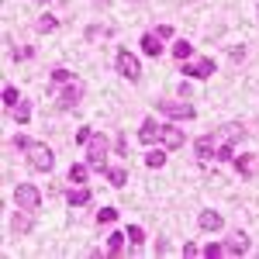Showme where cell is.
I'll use <instances>...</instances> for the list:
<instances>
[{
    "label": "cell",
    "mask_w": 259,
    "mask_h": 259,
    "mask_svg": "<svg viewBox=\"0 0 259 259\" xmlns=\"http://www.w3.org/2000/svg\"><path fill=\"white\" fill-rule=\"evenodd\" d=\"M24 152H28V166H31V169H38V173H52V166H56V152H52L45 142H28Z\"/></svg>",
    "instance_id": "cell-1"
},
{
    "label": "cell",
    "mask_w": 259,
    "mask_h": 259,
    "mask_svg": "<svg viewBox=\"0 0 259 259\" xmlns=\"http://www.w3.org/2000/svg\"><path fill=\"white\" fill-rule=\"evenodd\" d=\"M107 152H111V142L104 139L100 132H94V139L87 142V162H90V169L107 173Z\"/></svg>",
    "instance_id": "cell-2"
},
{
    "label": "cell",
    "mask_w": 259,
    "mask_h": 259,
    "mask_svg": "<svg viewBox=\"0 0 259 259\" xmlns=\"http://www.w3.org/2000/svg\"><path fill=\"white\" fill-rule=\"evenodd\" d=\"M156 107H159L166 118H177V121L197 118V107L190 104V97H187V100H156Z\"/></svg>",
    "instance_id": "cell-3"
},
{
    "label": "cell",
    "mask_w": 259,
    "mask_h": 259,
    "mask_svg": "<svg viewBox=\"0 0 259 259\" xmlns=\"http://www.w3.org/2000/svg\"><path fill=\"white\" fill-rule=\"evenodd\" d=\"M14 200H18L21 211H38L41 194H38V187H35V183H18V190H14Z\"/></svg>",
    "instance_id": "cell-4"
},
{
    "label": "cell",
    "mask_w": 259,
    "mask_h": 259,
    "mask_svg": "<svg viewBox=\"0 0 259 259\" xmlns=\"http://www.w3.org/2000/svg\"><path fill=\"white\" fill-rule=\"evenodd\" d=\"M183 73L190 80H207L214 73V59L211 56H204V59H183Z\"/></svg>",
    "instance_id": "cell-5"
},
{
    "label": "cell",
    "mask_w": 259,
    "mask_h": 259,
    "mask_svg": "<svg viewBox=\"0 0 259 259\" xmlns=\"http://www.w3.org/2000/svg\"><path fill=\"white\" fill-rule=\"evenodd\" d=\"M114 66H118V73H121V76H124V80H132V83H135V80L142 76V66H139V59H135V56H132L128 49H121V52H118Z\"/></svg>",
    "instance_id": "cell-6"
},
{
    "label": "cell",
    "mask_w": 259,
    "mask_h": 259,
    "mask_svg": "<svg viewBox=\"0 0 259 259\" xmlns=\"http://www.w3.org/2000/svg\"><path fill=\"white\" fill-rule=\"evenodd\" d=\"M194 152H197V159H214V152H218V132L200 135V139L194 142Z\"/></svg>",
    "instance_id": "cell-7"
},
{
    "label": "cell",
    "mask_w": 259,
    "mask_h": 259,
    "mask_svg": "<svg viewBox=\"0 0 259 259\" xmlns=\"http://www.w3.org/2000/svg\"><path fill=\"white\" fill-rule=\"evenodd\" d=\"M162 35L159 31H145V35H142V52H145V56H152V59H159L162 56Z\"/></svg>",
    "instance_id": "cell-8"
},
{
    "label": "cell",
    "mask_w": 259,
    "mask_h": 259,
    "mask_svg": "<svg viewBox=\"0 0 259 259\" xmlns=\"http://www.w3.org/2000/svg\"><path fill=\"white\" fill-rule=\"evenodd\" d=\"M245 252H249V235L245 232H235L225 242V256H245Z\"/></svg>",
    "instance_id": "cell-9"
},
{
    "label": "cell",
    "mask_w": 259,
    "mask_h": 259,
    "mask_svg": "<svg viewBox=\"0 0 259 259\" xmlns=\"http://www.w3.org/2000/svg\"><path fill=\"white\" fill-rule=\"evenodd\" d=\"M159 142L166 145V149H180V145L187 142V135H183L180 128H173V124H162V132H159Z\"/></svg>",
    "instance_id": "cell-10"
},
{
    "label": "cell",
    "mask_w": 259,
    "mask_h": 259,
    "mask_svg": "<svg viewBox=\"0 0 259 259\" xmlns=\"http://www.w3.org/2000/svg\"><path fill=\"white\" fill-rule=\"evenodd\" d=\"M80 97H83V90L76 87V83H69V87L59 94V111H73V107L80 104Z\"/></svg>",
    "instance_id": "cell-11"
},
{
    "label": "cell",
    "mask_w": 259,
    "mask_h": 259,
    "mask_svg": "<svg viewBox=\"0 0 259 259\" xmlns=\"http://www.w3.org/2000/svg\"><path fill=\"white\" fill-rule=\"evenodd\" d=\"M159 132H162V124H156L152 118H145V121H142V128H139V142L152 145V142H159Z\"/></svg>",
    "instance_id": "cell-12"
},
{
    "label": "cell",
    "mask_w": 259,
    "mask_h": 259,
    "mask_svg": "<svg viewBox=\"0 0 259 259\" xmlns=\"http://www.w3.org/2000/svg\"><path fill=\"white\" fill-rule=\"evenodd\" d=\"M197 225L204 228V232H221L225 218H221L218 211H200V214H197Z\"/></svg>",
    "instance_id": "cell-13"
},
{
    "label": "cell",
    "mask_w": 259,
    "mask_h": 259,
    "mask_svg": "<svg viewBox=\"0 0 259 259\" xmlns=\"http://www.w3.org/2000/svg\"><path fill=\"white\" fill-rule=\"evenodd\" d=\"M66 204H69V207H83V204H90V190L73 183V187L66 190Z\"/></svg>",
    "instance_id": "cell-14"
},
{
    "label": "cell",
    "mask_w": 259,
    "mask_h": 259,
    "mask_svg": "<svg viewBox=\"0 0 259 259\" xmlns=\"http://www.w3.org/2000/svg\"><path fill=\"white\" fill-rule=\"evenodd\" d=\"M242 135H245V128H242L239 121H232V124L218 128V142H232V145H235V142H239Z\"/></svg>",
    "instance_id": "cell-15"
},
{
    "label": "cell",
    "mask_w": 259,
    "mask_h": 259,
    "mask_svg": "<svg viewBox=\"0 0 259 259\" xmlns=\"http://www.w3.org/2000/svg\"><path fill=\"white\" fill-rule=\"evenodd\" d=\"M11 118L18 121V124H28V121H31V104H28V100L21 97L18 104H14V107H11Z\"/></svg>",
    "instance_id": "cell-16"
},
{
    "label": "cell",
    "mask_w": 259,
    "mask_h": 259,
    "mask_svg": "<svg viewBox=\"0 0 259 259\" xmlns=\"http://www.w3.org/2000/svg\"><path fill=\"white\" fill-rule=\"evenodd\" d=\"M87 177H90V162H87V166H83V162H73V166H69V183L83 187V183H87Z\"/></svg>",
    "instance_id": "cell-17"
},
{
    "label": "cell",
    "mask_w": 259,
    "mask_h": 259,
    "mask_svg": "<svg viewBox=\"0 0 259 259\" xmlns=\"http://www.w3.org/2000/svg\"><path fill=\"white\" fill-rule=\"evenodd\" d=\"M124 242H128V232H111V235H107V252H111V256H121Z\"/></svg>",
    "instance_id": "cell-18"
},
{
    "label": "cell",
    "mask_w": 259,
    "mask_h": 259,
    "mask_svg": "<svg viewBox=\"0 0 259 259\" xmlns=\"http://www.w3.org/2000/svg\"><path fill=\"white\" fill-rule=\"evenodd\" d=\"M145 166H149V169H159V166H166V152H162V149L145 152Z\"/></svg>",
    "instance_id": "cell-19"
},
{
    "label": "cell",
    "mask_w": 259,
    "mask_h": 259,
    "mask_svg": "<svg viewBox=\"0 0 259 259\" xmlns=\"http://www.w3.org/2000/svg\"><path fill=\"white\" fill-rule=\"evenodd\" d=\"M173 56H177L180 62H183V59H194V45H190L187 38H183V41H177V45H173Z\"/></svg>",
    "instance_id": "cell-20"
},
{
    "label": "cell",
    "mask_w": 259,
    "mask_h": 259,
    "mask_svg": "<svg viewBox=\"0 0 259 259\" xmlns=\"http://www.w3.org/2000/svg\"><path fill=\"white\" fill-rule=\"evenodd\" d=\"M107 180H111V187H124V183H128V173H124L121 166H111V169H107Z\"/></svg>",
    "instance_id": "cell-21"
},
{
    "label": "cell",
    "mask_w": 259,
    "mask_h": 259,
    "mask_svg": "<svg viewBox=\"0 0 259 259\" xmlns=\"http://www.w3.org/2000/svg\"><path fill=\"white\" fill-rule=\"evenodd\" d=\"M35 28H38L41 35H49V31H56V28H59V18H52V14H45V18H38V24H35Z\"/></svg>",
    "instance_id": "cell-22"
},
{
    "label": "cell",
    "mask_w": 259,
    "mask_h": 259,
    "mask_svg": "<svg viewBox=\"0 0 259 259\" xmlns=\"http://www.w3.org/2000/svg\"><path fill=\"white\" fill-rule=\"evenodd\" d=\"M235 169H239L242 177H252V156H235Z\"/></svg>",
    "instance_id": "cell-23"
},
{
    "label": "cell",
    "mask_w": 259,
    "mask_h": 259,
    "mask_svg": "<svg viewBox=\"0 0 259 259\" xmlns=\"http://www.w3.org/2000/svg\"><path fill=\"white\" fill-rule=\"evenodd\" d=\"M128 242H132V249H139L142 242H145V232H142V225H128Z\"/></svg>",
    "instance_id": "cell-24"
},
{
    "label": "cell",
    "mask_w": 259,
    "mask_h": 259,
    "mask_svg": "<svg viewBox=\"0 0 259 259\" xmlns=\"http://www.w3.org/2000/svg\"><path fill=\"white\" fill-rule=\"evenodd\" d=\"M18 100H21L18 87H11V83H7V87H4V107H7V111H11V107H14V104H18Z\"/></svg>",
    "instance_id": "cell-25"
},
{
    "label": "cell",
    "mask_w": 259,
    "mask_h": 259,
    "mask_svg": "<svg viewBox=\"0 0 259 259\" xmlns=\"http://www.w3.org/2000/svg\"><path fill=\"white\" fill-rule=\"evenodd\" d=\"M200 252H204L207 259H218V256H225V245H221V242H207Z\"/></svg>",
    "instance_id": "cell-26"
},
{
    "label": "cell",
    "mask_w": 259,
    "mask_h": 259,
    "mask_svg": "<svg viewBox=\"0 0 259 259\" xmlns=\"http://www.w3.org/2000/svg\"><path fill=\"white\" fill-rule=\"evenodd\" d=\"M97 221H100V225H111V221H118V207H100V211H97Z\"/></svg>",
    "instance_id": "cell-27"
},
{
    "label": "cell",
    "mask_w": 259,
    "mask_h": 259,
    "mask_svg": "<svg viewBox=\"0 0 259 259\" xmlns=\"http://www.w3.org/2000/svg\"><path fill=\"white\" fill-rule=\"evenodd\" d=\"M107 35H111L107 24H94V28H87V38H107Z\"/></svg>",
    "instance_id": "cell-28"
},
{
    "label": "cell",
    "mask_w": 259,
    "mask_h": 259,
    "mask_svg": "<svg viewBox=\"0 0 259 259\" xmlns=\"http://www.w3.org/2000/svg\"><path fill=\"white\" fill-rule=\"evenodd\" d=\"M69 80H73L69 69H62V66H59V69H52V83H69Z\"/></svg>",
    "instance_id": "cell-29"
},
{
    "label": "cell",
    "mask_w": 259,
    "mask_h": 259,
    "mask_svg": "<svg viewBox=\"0 0 259 259\" xmlns=\"http://www.w3.org/2000/svg\"><path fill=\"white\" fill-rule=\"evenodd\" d=\"M90 139H94V128H80L76 132V145H87Z\"/></svg>",
    "instance_id": "cell-30"
},
{
    "label": "cell",
    "mask_w": 259,
    "mask_h": 259,
    "mask_svg": "<svg viewBox=\"0 0 259 259\" xmlns=\"http://www.w3.org/2000/svg\"><path fill=\"white\" fill-rule=\"evenodd\" d=\"M14 228H18V232H28V228H31V218H14Z\"/></svg>",
    "instance_id": "cell-31"
},
{
    "label": "cell",
    "mask_w": 259,
    "mask_h": 259,
    "mask_svg": "<svg viewBox=\"0 0 259 259\" xmlns=\"http://www.w3.org/2000/svg\"><path fill=\"white\" fill-rule=\"evenodd\" d=\"M197 252H200V249L194 245V242H187V245H183V256H197Z\"/></svg>",
    "instance_id": "cell-32"
},
{
    "label": "cell",
    "mask_w": 259,
    "mask_h": 259,
    "mask_svg": "<svg viewBox=\"0 0 259 259\" xmlns=\"http://www.w3.org/2000/svg\"><path fill=\"white\" fill-rule=\"evenodd\" d=\"M156 31H159L162 38H173V28H169V24H159V28H156Z\"/></svg>",
    "instance_id": "cell-33"
},
{
    "label": "cell",
    "mask_w": 259,
    "mask_h": 259,
    "mask_svg": "<svg viewBox=\"0 0 259 259\" xmlns=\"http://www.w3.org/2000/svg\"><path fill=\"white\" fill-rule=\"evenodd\" d=\"M14 59H31V49H14Z\"/></svg>",
    "instance_id": "cell-34"
},
{
    "label": "cell",
    "mask_w": 259,
    "mask_h": 259,
    "mask_svg": "<svg viewBox=\"0 0 259 259\" xmlns=\"http://www.w3.org/2000/svg\"><path fill=\"white\" fill-rule=\"evenodd\" d=\"M62 4H66V0H62Z\"/></svg>",
    "instance_id": "cell-35"
}]
</instances>
